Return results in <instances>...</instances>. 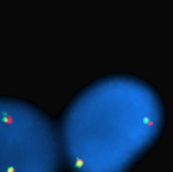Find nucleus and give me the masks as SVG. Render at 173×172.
I'll return each mask as SVG.
<instances>
[{
    "mask_svg": "<svg viewBox=\"0 0 173 172\" xmlns=\"http://www.w3.org/2000/svg\"><path fill=\"white\" fill-rule=\"evenodd\" d=\"M85 164V160L81 157H76V160H75V165L77 168H81L83 167Z\"/></svg>",
    "mask_w": 173,
    "mask_h": 172,
    "instance_id": "f257e3e1",
    "label": "nucleus"
},
{
    "mask_svg": "<svg viewBox=\"0 0 173 172\" xmlns=\"http://www.w3.org/2000/svg\"><path fill=\"white\" fill-rule=\"evenodd\" d=\"M148 121H149V118L148 117H144L143 118V121H142V122L144 123V124H146V123L148 122Z\"/></svg>",
    "mask_w": 173,
    "mask_h": 172,
    "instance_id": "f03ea898",
    "label": "nucleus"
},
{
    "mask_svg": "<svg viewBox=\"0 0 173 172\" xmlns=\"http://www.w3.org/2000/svg\"><path fill=\"white\" fill-rule=\"evenodd\" d=\"M153 124H154V121H148V125L149 126V127H151V126H153Z\"/></svg>",
    "mask_w": 173,
    "mask_h": 172,
    "instance_id": "7ed1b4c3",
    "label": "nucleus"
}]
</instances>
